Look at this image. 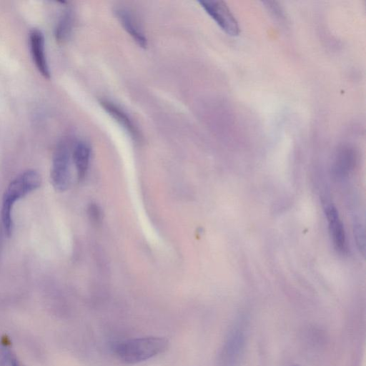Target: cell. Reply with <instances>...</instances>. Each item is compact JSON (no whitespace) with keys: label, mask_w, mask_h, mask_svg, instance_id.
Here are the masks:
<instances>
[{"label":"cell","mask_w":366,"mask_h":366,"mask_svg":"<svg viewBox=\"0 0 366 366\" xmlns=\"http://www.w3.org/2000/svg\"><path fill=\"white\" fill-rule=\"evenodd\" d=\"M168 340L162 337L148 336L126 340L114 344L116 357L126 364H137L163 353L168 347Z\"/></svg>","instance_id":"cell-1"},{"label":"cell","mask_w":366,"mask_h":366,"mask_svg":"<svg viewBox=\"0 0 366 366\" xmlns=\"http://www.w3.org/2000/svg\"><path fill=\"white\" fill-rule=\"evenodd\" d=\"M41 183V179L37 172L26 170L18 175L9 184L3 196L1 211L2 224L7 237H11L12 233L11 211L14 203L39 188Z\"/></svg>","instance_id":"cell-2"},{"label":"cell","mask_w":366,"mask_h":366,"mask_svg":"<svg viewBox=\"0 0 366 366\" xmlns=\"http://www.w3.org/2000/svg\"><path fill=\"white\" fill-rule=\"evenodd\" d=\"M247 343L246 327L242 321L228 332L218 357L219 366H239Z\"/></svg>","instance_id":"cell-3"},{"label":"cell","mask_w":366,"mask_h":366,"mask_svg":"<svg viewBox=\"0 0 366 366\" xmlns=\"http://www.w3.org/2000/svg\"><path fill=\"white\" fill-rule=\"evenodd\" d=\"M70 158L69 147L64 142L59 143L54 153L50 173L51 184L58 191H64L69 186Z\"/></svg>","instance_id":"cell-4"},{"label":"cell","mask_w":366,"mask_h":366,"mask_svg":"<svg viewBox=\"0 0 366 366\" xmlns=\"http://www.w3.org/2000/svg\"><path fill=\"white\" fill-rule=\"evenodd\" d=\"M206 12L227 34L236 36L239 32L238 23L227 4L222 1H200Z\"/></svg>","instance_id":"cell-5"},{"label":"cell","mask_w":366,"mask_h":366,"mask_svg":"<svg viewBox=\"0 0 366 366\" xmlns=\"http://www.w3.org/2000/svg\"><path fill=\"white\" fill-rule=\"evenodd\" d=\"M29 47L33 61L41 75L50 78V70L46 61L44 48V36L39 29H33L29 33Z\"/></svg>","instance_id":"cell-6"},{"label":"cell","mask_w":366,"mask_h":366,"mask_svg":"<svg viewBox=\"0 0 366 366\" xmlns=\"http://www.w3.org/2000/svg\"><path fill=\"white\" fill-rule=\"evenodd\" d=\"M325 211L334 247L338 252H345L347 249L346 236L338 212L332 204L326 205Z\"/></svg>","instance_id":"cell-7"},{"label":"cell","mask_w":366,"mask_h":366,"mask_svg":"<svg viewBox=\"0 0 366 366\" xmlns=\"http://www.w3.org/2000/svg\"><path fill=\"white\" fill-rule=\"evenodd\" d=\"M115 13L125 31L139 46L145 48L147 45V38L134 14L129 9L122 7L117 8Z\"/></svg>","instance_id":"cell-8"},{"label":"cell","mask_w":366,"mask_h":366,"mask_svg":"<svg viewBox=\"0 0 366 366\" xmlns=\"http://www.w3.org/2000/svg\"><path fill=\"white\" fill-rule=\"evenodd\" d=\"M100 104L105 111L114 119L124 129L137 139L139 132L129 117L120 107L106 99L101 100Z\"/></svg>","instance_id":"cell-9"},{"label":"cell","mask_w":366,"mask_h":366,"mask_svg":"<svg viewBox=\"0 0 366 366\" xmlns=\"http://www.w3.org/2000/svg\"><path fill=\"white\" fill-rule=\"evenodd\" d=\"M92 150L84 141L78 142L74 147L72 159L76 169L79 180L84 179L89 165Z\"/></svg>","instance_id":"cell-10"},{"label":"cell","mask_w":366,"mask_h":366,"mask_svg":"<svg viewBox=\"0 0 366 366\" xmlns=\"http://www.w3.org/2000/svg\"><path fill=\"white\" fill-rule=\"evenodd\" d=\"M356 156L354 150L343 147L337 153L334 162V172L336 176L344 177L352 169L355 164Z\"/></svg>","instance_id":"cell-11"},{"label":"cell","mask_w":366,"mask_h":366,"mask_svg":"<svg viewBox=\"0 0 366 366\" xmlns=\"http://www.w3.org/2000/svg\"><path fill=\"white\" fill-rule=\"evenodd\" d=\"M74 23V17L70 10L66 11L59 19L55 31V36L59 42H64L69 36Z\"/></svg>","instance_id":"cell-12"},{"label":"cell","mask_w":366,"mask_h":366,"mask_svg":"<svg viewBox=\"0 0 366 366\" xmlns=\"http://www.w3.org/2000/svg\"><path fill=\"white\" fill-rule=\"evenodd\" d=\"M0 359L4 366H24L11 348L9 342L6 339L0 342Z\"/></svg>","instance_id":"cell-13"},{"label":"cell","mask_w":366,"mask_h":366,"mask_svg":"<svg viewBox=\"0 0 366 366\" xmlns=\"http://www.w3.org/2000/svg\"><path fill=\"white\" fill-rule=\"evenodd\" d=\"M353 234L357 247L360 252L365 255V230L362 223L355 220L353 224Z\"/></svg>","instance_id":"cell-14"},{"label":"cell","mask_w":366,"mask_h":366,"mask_svg":"<svg viewBox=\"0 0 366 366\" xmlns=\"http://www.w3.org/2000/svg\"><path fill=\"white\" fill-rule=\"evenodd\" d=\"M89 214L92 219L95 222H98L100 219V212L99 208L93 204L89 207Z\"/></svg>","instance_id":"cell-15"},{"label":"cell","mask_w":366,"mask_h":366,"mask_svg":"<svg viewBox=\"0 0 366 366\" xmlns=\"http://www.w3.org/2000/svg\"><path fill=\"white\" fill-rule=\"evenodd\" d=\"M294 366H299V365H294Z\"/></svg>","instance_id":"cell-16"}]
</instances>
